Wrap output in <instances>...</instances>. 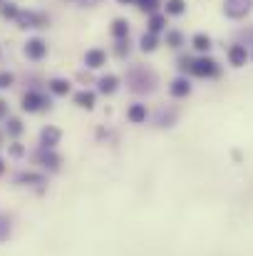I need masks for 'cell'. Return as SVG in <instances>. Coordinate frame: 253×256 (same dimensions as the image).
I'll return each instance as SVG.
<instances>
[{
    "mask_svg": "<svg viewBox=\"0 0 253 256\" xmlns=\"http://www.w3.org/2000/svg\"><path fill=\"white\" fill-rule=\"evenodd\" d=\"M231 60H234V65H244L246 62V48H234L231 50Z\"/></svg>",
    "mask_w": 253,
    "mask_h": 256,
    "instance_id": "1",
    "label": "cell"
},
{
    "mask_svg": "<svg viewBox=\"0 0 253 256\" xmlns=\"http://www.w3.org/2000/svg\"><path fill=\"white\" fill-rule=\"evenodd\" d=\"M196 48H209V40L206 38H196Z\"/></svg>",
    "mask_w": 253,
    "mask_h": 256,
    "instance_id": "2",
    "label": "cell"
}]
</instances>
